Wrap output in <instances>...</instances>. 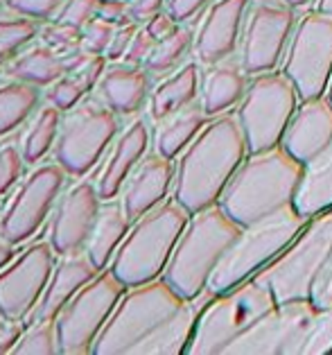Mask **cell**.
I'll return each instance as SVG.
<instances>
[{"instance_id": "obj_1", "label": "cell", "mask_w": 332, "mask_h": 355, "mask_svg": "<svg viewBox=\"0 0 332 355\" xmlns=\"http://www.w3.org/2000/svg\"><path fill=\"white\" fill-rule=\"evenodd\" d=\"M186 299L161 276L127 288L93 353H188L204 301Z\"/></svg>"}, {"instance_id": "obj_2", "label": "cell", "mask_w": 332, "mask_h": 355, "mask_svg": "<svg viewBox=\"0 0 332 355\" xmlns=\"http://www.w3.org/2000/svg\"><path fill=\"white\" fill-rule=\"evenodd\" d=\"M249 145L235 111L215 116L177 159L174 197L190 213L220 204L224 188L247 159Z\"/></svg>"}, {"instance_id": "obj_3", "label": "cell", "mask_w": 332, "mask_h": 355, "mask_svg": "<svg viewBox=\"0 0 332 355\" xmlns=\"http://www.w3.org/2000/svg\"><path fill=\"white\" fill-rule=\"evenodd\" d=\"M303 168V163L283 145L265 152H249L224 188L220 206L240 227L258 222L294 204Z\"/></svg>"}, {"instance_id": "obj_4", "label": "cell", "mask_w": 332, "mask_h": 355, "mask_svg": "<svg viewBox=\"0 0 332 355\" xmlns=\"http://www.w3.org/2000/svg\"><path fill=\"white\" fill-rule=\"evenodd\" d=\"M240 231L242 227L220 204L192 213L172 251L163 279L186 299L204 297L208 294L206 288L213 272Z\"/></svg>"}, {"instance_id": "obj_5", "label": "cell", "mask_w": 332, "mask_h": 355, "mask_svg": "<svg viewBox=\"0 0 332 355\" xmlns=\"http://www.w3.org/2000/svg\"><path fill=\"white\" fill-rule=\"evenodd\" d=\"M190 215L177 197H168L131 224L111 261V270L127 288L161 279Z\"/></svg>"}, {"instance_id": "obj_6", "label": "cell", "mask_w": 332, "mask_h": 355, "mask_svg": "<svg viewBox=\"0 0 332 355\" xmlns=\"http://www.w3.org/2000/svg\"><path fill=\"white\" fill-rule=\"evenodd\" d=\"M305 224H308V218L294 204H290L267 218L242 227L240 236L235 238L213 272L206 292L222 294L256 276L278 254H283L285 247L299 236Z\"/></svg>"}, {"instance_id": "obj_7", "label": "cell", "mask_w": 332, "mask_h": 355, "mask_svg": "<svg viewBox=\"0 0 332 355\" xmlns=\"http://www.w3.org/2000/svg\"><path fill=\"white\" fill-rule=\"evenodd\" d=\"M276 303V294L258 276H251V279L242 281L240 285L222 294H213L199 310L188 353H226L229 344L247 333Z\"/></svg>"}, {"instance_id": "obj_8", "label": "cell", "mask_w": 332, "mask_h": 355, "mask_svg": "<svg viewBox=\"0 0 332 355\" xmlns=\"http://www.w3.org/2000/svg\"><path fill=\"white\" fill-rule=\"evenodd\" d=\"M332 256V209L308 220L283 254L256 276L265 281L278 301L312 297L314 283Z\"/></svg>"}, {"instance_id": "obj_9", "label": "cell", "mask_w": 332, "mask_h": 355, "mask_svg": "<svg viewBox=\"0 0 332 355\" xmlns=\"http://www.w3.org/2000/svg\"><path fill=\"white\" fill-rule=\"evenodd\" d=\"M120 116L98 95H86L77 107L66 111L55 143V161L71 177H84L111 150L118 138Z\"/></svg>"}, {"instance_id": "obj_10", "label": "cell", "mask_w": 332, "mask_h": 355, "mask_svg": "<svg viewBox=\"0 0 332 355\" xmlns=\"http://www.w3.org/2000/svg\"><path fill=\"white\" fill-rule=\"evenodd\" d=\"M301 95L283 71L253 75L242 102L235 109L247 136L249 152H265L283 143Z\"/></svg>"}, {"instance_id": "obj_11", "label": "cell", "mask_w": 332, "mask_h": 355, "mask_svg": "<svg viewBox=\"0 0 332 355\" xmlns=\"http://www.w3.org/2000/svg\"><path fill=\"white\" fill-rule=\"evenodd\" d=\"M125 292L127 285L111 267L98 272V276L86 283L57 317L59 353H93L102 328L107 326Z\"/></svg>"}, {"instance_id": "obj_12", "label": "cell", "mask_w": 332, "mask_h": 355, "mask_svg": "<svg viewBox=\"0 0 332 355\" xmlns=\"http://www.w3.org/2000/svg\"><path fill=\"white\" fill-rule=\"evenodd\" d=\"M321 306L312 297L278 301L265 317L238 340L229 344L226 353H299L312 355Z\"/></svg>"}, {"instance_id": "obj_13", "label": "cell", "mask_w": 332, "mask_h": 355, "mask_svg": "<svg viewBox=\"0 0 332 355\" xmlns=\"http://www.w3.org/2000/svg\"><path fill=\"white\" fill-rule=\"evenodd\" d=\"M283 73L294 82L301 100L326 95L332 77V16L312 10L296 21Z\"/></svg>"}, {"instance_id": "obj_14", "label": "cell", "mask_w": 332, "mask_h": 355, "mask_svg": "<svg viewBox=\"0 0 332 355\" xmlns=\"http://www.w3.org/2000/svg\"><path fill=\"white\" fill-rule=\"evenodd\" d=\"M68 177L71 175L57 161L34 168L16 186L10 202L0 211V236L14 247L30 240L55 211Z\"/></svg>"}, {"instance_id": "obj_15", "label": "cell", "mask_w": 332, "mask_h": 355, "mask_svg": "<svg viewBox=\"0 0 332 355\" xmlns=\"http://www.w3.org/2000/svg\"><path fill=\"white\" fill-rule=\"evenodd\" d=\"M296 28L292 7L272 0H258L249 10L240 41V66L249 77L276 71L290 48Z\"/></svg>"}, {"instance_id": "obj_16", "label": "cell", "mask_w": 332, "mask_h": 355, "mask_svg": "<svg viewBox=\"0 0 332 355\" xmlns=\"http://www.w3.org/2000/svg\"><path fill=\"white\" fill-rule=\"evenodd\" d=\"M55 265L50 240H39L0 270V313L7 322H25L37 310Z\"/></svg>"}, {"instance_id": "obj_17", "label": "cell", "mask_w": 332, "mask_h": 355, "mask_svg": "<svg viewBox=\"0 0 332 355\" xmlns=\"http://www.w3.org/2000/svg\"><path fill=\"white\" fill-rule=\"evenodd\" d=\"M104 199L98 184L77 181L75 186L61 193L50 218L48 240L59 258L86 254L93 229L98 224Z\"/></svg>"}, {"instance_id": "obj_18", "label": "cell", "mask_w": 332, "mask_h": 355, "mask_svg": "<svg viewBox=\"0 0 332 355\" xmlns=\"http://www.w3.org/2000/svg\"><path fill=\"white\" fill-rule=\"evenodd\" d=\"M251 0H215L195 32V57L211 66L231 59L240 48Z\"/></svg>"}, {"instance_id": "obj_19", "label": "cell", "mask_w": 332, "mask_h": 355, "mask_svg": "<svg viewBox=\"0 0 332 355\" xmlns=\"http://www.w3.org/2000/svg\"><path fill=\"white\" fill-rule=\"evenodd\" d=\"M174 177H177L174 159L163 157L156 150L145 154L120 193V202L125 206L131 222L143 218L147 211H152L154 206H159L168 199L170 190H174Z\"/></svg>"}, {"instance_id": "obj_20", "label": "cell", "mask_w": 332, "mask_h": 355, "mask_svg": "<svg viewBox=\"0 0 332 355\" xmlns=\"http://www.w3.org/2000/svg\"><path fill=\"white\" fill-rule=\"evenodd\" d=\"M332 141V100L328 95L301 100L285 129L283 147L303 166Z\"/></svg>"}, {"instance_id": "obj_21", "label": "cell", "mask_w": 332, "mask_h": 355, "mask_svg": "<svg viewBox=\"0 0 332 355\" xmlns=\"http://www.w3.org/2000/svg\"><path fill=\"white\" fill-rule=\"evenodd\" d=\"M150 143L152 132L143 118H134L118 134L100 170L98 190L102 199H116L122 193V186L127 184L129 175L150 152Z\"/></svg>"}, {"instance_id": "obj_22", "label": "cell", "mask_w": 332, "mask_h": 355, "mask_svg": "<svg viewBox=\"0 0 332 355\" xmlns=\"http://www.w3.org/2000/svg\"><path fill=\"white\" fill-rule=\"evenodd\" d=\"M152 80L154 77L145 66L109 62L100 84L95 86V95L120 118L138 116L150 105V95L154 89Z\"/></svg>"}, {"instance_id": "obj_23", "label": "cell", "mask_w": 332, "mask_h": 355, "mask_svg": "<svg viewBox=\"0 0 332 355\" xmlns=\"http://www.w3.org/2000/svg\"><path fill=\"white\" fill-rule=\"evenodd\" d=\"M98 270L86 254L64 256L57 261L55 272L50 276V283L39 301L37 310L32 313V319H57L64 306L80 292L86 283L98 276Z\"/></svg>"}, {"instance_id": "obj_24", "label": "cell", "mask_w": 332, "mask_h": 355, "mask_svg": "<svg viewBox=\"0 0 332 355\" xmlns=\"http://www.w3.org/2000/svg\"><path fill=\"white\" fill-rule=\"evenodd\" d=\"M251 77L244 73V68L233 64L231 59L220 64L206 66L202 73V91H199V102H202L204 111L211 118L229 114V111L238 109L244 93L249 89Z\"/></svg>"}, {"instance_id": "obj_25", "label": "cell", "mask_w": 332, "mask_h": 355, "mask_svg": "<svg viewBox=\"0 0 332 355\" xmlns=\"http://www.w3.org/2000/svg\"><path fill=\"white\" fill-rule=\"evenodd\" d=\"M199 91H202V68H199V62H186L174 73L165 75L152 89L150 105H147L150 118L154 123L170 118L172 114L197 102Z\"/></svg>"}, {"instance_id": "obj_26", "label": "cell", "mask_w": 332, "mask_h": 355, "mask_svg": "<svg viewBox=\"0 0 332 355\" xmlns=\"http://www.w3.org/2000/svg\"><path fill=\"white\" fill-rule=\"evenodd\" d=\"M131 218L127 215L122 202L116 199H104L98 224L93 229V236L86 247V256L91 258V263L98 270H107V265H111L113 256L120 249L122 240L127 238V233L131 229Z\"/></svg>"}, {"instance_id": "obj_27", "label": "cell", "mask_w": 332, "mask_h": 355, "mask_svg": "<svg viewBox=\"0 0 332 355\" xmlns=\"http://www.w3.org/2000/svg\"><path fill=\"white\" fill-rule=\"evenodd\" d=\"M294 206L308 220L332 209V141L326 150L305 163Z\"/></svg>"}, {"instance_id": "obj_28", "label": "cell", "mask_w": 332, "mask_h": 355, "mask_svg": "<svg viewBox=\"0 0 332 355\" xmlns=\"http://www.w3.org/2000/svg\"><path fill=\"white\" fill-rule=\"evenodd\" d=\"M208 120H211V116L204 111L202 102H192L190 107L156 123L154 150L168 159H179V154L195 141V136L206 127Z\"/></svg>"}, {"instance_id": "obj_29", "label": "cell", "mask_w": 332, "mask_h": 355, "mask_svg": "<svg viewBox=\"0 0 332 355\" xmlns=\"http://www.w3.org/2000/svg\"><path fill=\"white\" fill-rule=\"evenodd\" d=\"M7 77H16V80L30 82L39 89H48L52 82L66 75V62L55 48L48 43H32L28 50L14 59L12 64L5 66Z\"/></svg>"}, {"instance_id": "obj_30", "label": "cell", "mask_w": 332, "mask_h": 355, "mask_svg": "<svg viewBox=\"0 0 332 355\" xmlns=\"http://www.w3.org/2000/svg\"><path fill=\"white\" fill-rule=\"evenodd\" d=\"M41 107V89L30 82L7 77L0 82V138L16 132Z\"/></svg>"}, {"instance_id": "obj_31", "label": "cell", "mask_w": 332, "mask_h": 355, "mask_svg": "<svg viewBox=\"0 0 332 355\" xmlns=\"http://www.w3.org/2000/svg\"><path fill=\"white\" fill-rule=\"evenodd\" d=\"M61 120H64V111H59L55 105H50V102L39 107L37 114L32 116V123L23 136V143H21L23 159L28 166H37V163L43 161L46 154L55 150V143H57L59 129H61Z\"/></svg>"}, {"instance_id": "obj_32", "label": "cell", "mask_w": 332, "mask_h": 355, "mask_svg": "<svg viewBox=\"0 0 332 355\" xmlns=\"http://www.w3.org/2000/svg\"><path fill=\"white\" fill-rule=\"evenodd\" d=\"M192 53H195V30L188 25H179L170 37L156 43L150 59L145 62V68L152 73V77H165L186 64Z\"/></svg>"}, {"instance_id": "obj_33", "label": "cell", "mask_w": 332, "mask_h": 355, "mask_svg": "<svg viewBox=\"0 0 332 355\" xmlns=\"http://www.w3.org/2000/svg\"><path fill=\"white\" fill-rule=\"evenodd\" d=\"M41 37V23L23 14L0 16V66L12 64Z\"/></svg>"}, {"instance_id": "obj_34", "label": "cell", "mask_w": 332, "mask_h": 355, "mask_svg": "<svg viewBox=\"0 0 332 355\" xmlns=\"http://www.w3.org/2000/svg\"><path fill=\"white\" fill-rule=\"evenodd\" d=\"M14 353H59L57 319H32V326L23 331L19 344L14 346Z\"/></svg>"}, {"instance_id": "obj_35", "label": "cell", "mask_w": 332, "mask_h": 355, "mask_svg": "<svg viewBox=\"0 0 332 355\" xmlns=\"http://www.w3.org/2000/svg\"><path fill=\"white\" fill-rule=\"evenodd\" d=\"M86 95H91L89 86H86L75 73H66L64 77H59L57 82H52L46 89V100L50 105H55L59 111H64V114L80 105Z\"/></svg>"}, {"instance_id": "obj_36", "label": "cell", "mask_w": 332, "mask_h": 355, "mask_svg": "<svg viewBox=\"0 0 332 355\" xmlns=\"http://www.w3.org/2000/svg\"><path fill=\"white\" fill-rule=\"evenodd\" d=\"M82 39H84V30L64 21H50L41 28V41L48 43L50 48H55L59 55H66L71 50L82 48Z\"/></svg>"}, {"instance_id": "obj_37", "label": "cell", "mask_w": 332, "mask_h": 355, "mask_svg": "<svg viewBox=\"0 0 332 355\" xmlns=\"http://www.w3.org/2000/svg\"><path fill=\"white\" fill-rule=\"evenodd\" d=\"M25 168L23 150L14 143L0 145V197L7 195L10 190L21 181Z\"/></svg>"}, {"instance_id": "obj_38", "label": "cell", "mask_w": 332, "mask_h": 355, "mask_svg": "<svg viewBox=\"0 0 332 355\" xmlns=\"http://www.w3.org/2000/svg\"><path fill=\"white\" fill-rule=\"evenodd\" d=\"M66 3L68 0H7V7L14 14L30 16L39 23H50L59 19Z\"/></svg>"}, {"instance_id": "obj_39", "label": "cell", "mask_w": 332, "mask_h": 355, "mask_svg": "<svg viewBox=\"0 0 332 355\" xmlns=\"http://www.w3.org/2000/svg\"><path fill=\"white\" fill-rule=\"evenodd\" d=\"M116 28H118L116 23L104 21V19H100V16H95V19L84 28L82 48L89 55H107L113 34H116Z\"/></svg>"}, {"instance_id": "obj_40", "label": "cell", "mask_w": 332, "mask_h": 355, "mask_svg": "<svg viewBox=\"0 0 332 355\" xmlns=\"http://www.w3.org/2000/svg\"><path fill=\"white\" fill-rule=\"evenodd\" d=\"M98 7H100V0H68L57 21L71 23L84 30L86 25L98 16Z\"/></svg>"}, {"instance_id": "obj_41", "label": "cell", "mask_w": 332, "mask_h": 355, "mask_svg": "<svg viewBox=\"0 0 332 355\" xmlns=\"http://www.w3.org/2000/svg\"><path fill=\"white\" fill-rule=\"evenodd\" d=\"M156 43H159V41H156L152 34L147 32L145 25H141L138 32L134 34V39H131V46H129L127 55H125L122 62H125V64H134V66H145V62L152 55V50L156 48Z\"/></svg>"}, {"instance_id": "obj_42", "label": "cell", "mask_w": 332, "mask_h": 355, "mask_svg": "<svg viewBox=\"0 0 332 355\" xmlns=\"http://www.w3.org/2000/svg\"><path fill=\"white\" fill-rule=\"evenodd\" d=\"M215 3V0H168V10L177 23L181 25H188L190 21L199 19V16H204L206 10Z\"/></svg>"}, {"instance_id": "obj_43", "label": "cell", "mask_w": 332, "mask_h": 355, "mask_svg": "<svg viewBox=\"0 0 332 355\" xmlns=\"http://www.w3.org/2000/svg\"><path fill=\"white\" fill-rule=\"evenodd\" d=\"M141 28V23L136 21H129V23H122L116 28V34H113L111 39V46L107 50V59L109 62H122L127 55V50L131 46V39H134V34Z\"/></svg>"}, {"instance_id": "obj_44", "label": "cell", "mask_w": 332, "mask_h": 355, "mask_svg": "<svg viewBox=\"0 0 332 355\" xmlns=\"http://www.w3.org/2000/svg\"><path fill=\"white\" fill-rule=\"evenodd\" d=\"M107 66H109L107 55H89V59H86V62L77 68L75 75L80 77L86 86H89V91H93L95 86L100 84L104 71H107Z\"/></svg>"}, {"instance_id": "obj_45", "label": "cell", "mask_w": 332, "mask_h": 355, "mask_svg": "<svg viewBox=\"0 0 332 355\" xmlns=\"http://www.w3.org/2000/svg\"><path fill=\"white\" fill-rule=\"evenodd\" d=\"M98 16L104 21L116 23V25L134 21L131 19V12H129V0H100Z\"/></svg>"}, {"instance_id": "obj_46", "label": "cell", "mask_w": 332, "mask_h": 355, "mask_svg": "<svg viewBox=\"0 0 332 355\" xmlns=\"http://www.w3.org/2000/svg\"><path fill=\"white\" fill-rule=\"evenodd\" d=\"M143 25H145L147 32H150L156 41H161L165 37H170V34L177 30L181 23H177V19H174V16L168 10H163L159 14H154L152 19L147 21V23H143Z\"/></svg>"}, {"instance_id": "obj_47", "label": "cell", "mask_w": 332, "mask_h": 355, "mask_svg": "<svg viewBox=\"0 0 332 355\" xmlns=\"http://www.w3.org/2000/svg\"><path fill=\"white\" fill-rule=\"evenodd\" d=\"M168 7V0H129V12L131 19L136 23H147L154 14L163 12Z\"/></svg>"}, {"instance_id": "obj_48", "label": "cell", "mask_w": 332, "mask_h": 355, "mask_svg": "<svg viewBox=\"0 0 332 355\" xmlns=\"http://www.w3.org/2000/svg\"><path fill=\"white\" fill-rule=\"evenodd\" d=\"M312 301L319 303V306H328V303H332V256L328 258L321 276L317 279V283H314Z\"/></svg>"}, {"instance_id": "obj_49", "label": "cell", "mask_w": 332, "mask_h": 355, "mask_svg": "<svg viewBox=\"0 0 332 355\" xmlns=\"http://www.w3.org/2000/svg\"><path fill=\"white\" fill-rule=\"evenodd\" d=\"M23 335V322H10L0 333V353H14V346L19 344Z\"/></svg>"}, {"instance_id": "obj_50", "label": "cell", "mask_w": 332, "mask_h": 355, "mask_svg": "<svg viewBox=\"0 0 332 355\" xmlns=\"http://www.w3.org/2000/svg\"><path fill=\"white\" fill-rule=\"evenodd\" d=\"M12 261H14V245L0 236V270H3V267L7 263H12Z\"/></svg>"}, {"instance_id": "obj_51", "label": "cell", "mask_w": 332, "mask_h": 355, "mask_svg": "<svg viewBox=\"0 0 332 355\" xmlns=\"http://www.w3.org/2000/svg\"><path fill=\"white\" fill-rule=\"evenodd\" d=\"M281 3H285L287 7H292V10H301V7L310 5L312 0H281Z\"/></svg>"}, {"instance_id": "obj_52", "label": "cell", "mask_w": 332, "mask_h": 355, "mask_svg": "<svg viewBox=\"0 0 332 355\" xmlns=\"http://www.w3.org/2000/svg\"><path fill=\"white\" fill-rule=\"evenodd\" d=\"M317 10H321V12H326V14L332 16V0H319Z\"/></svg>"}, {"instance_id": "obj_53", "label": "cell", "mask_w": 332, "mask_h": 355, "mask_svg": "<svg viewBox=\"0 0 332 355\" xmlns=\"http://www.w3.org/2000/svg\"><path fill=\"white\" fill-rule=\"evenodd\" d=\"M7 324H10V322H7V319L3 317V313H0V333H3V328H5Z\"/></svg>"}, {"instance_id": "obj_54", "label": "cell", "mask_w": 332, "mask_h": 355, "mask_svg": "<svg viewBox=\"0 0 332 355\" xmlns=\"http://www.w3.org/2000/svg\"><path fill=\"white\" fill-rule=\"evenodd\" d=\"M326 95L332 100V77H330V84H328V91H326Z\"/></svg>"}, {"instance_id": "obj_55", "label": "cell", "mask_w": 332, "mask_h": 355, "mask_svg": "<svg viewBox=\"0 0 332 355\" xmlns=\"http://www.w3.org/2000/svg\"><path fill=\"white\" fill-rule=\"evenodd\" d=\"M3 5H7V0H0V7H3Z\"/></svg>"}, {"instance_id": "obj_56", "label": "cell", "mask_w": 332, "mask_h": 355, "mask_svg": "<svg viewBox=\"0 0 332 355\" xmlns=\"http://www.w3.org/2000/svg\"><path fill=\"white\" fill-rule=\"evenodd\" d=\"M0 211H3V206H0Z\"/></svg>"}]
</instances>
